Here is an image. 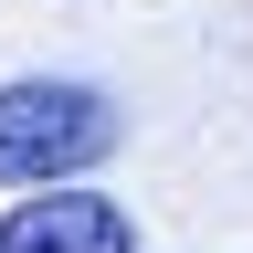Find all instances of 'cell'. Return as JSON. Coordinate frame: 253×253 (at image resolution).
<instances>
[{
    "label": "cell",
    "instance_id": "1",
    "mask_svg": "<svg viewBox=\"0 0 253 253\" xmlns=\"http://www.w3.org/2000/svg\"><path fill=\"white\" fill-rule=\"evenodd\" d=\"M126 148V116L106 84L74 74H11L0 84V190H84V169H106Z\"/></svg>",
    "mask_w": 253,
    "mask_h": 253
},
{
    "label": "cell",
    "instance_id": "2",
    "mask_svg": "<svg viewBox=\"0 0 253 253\" xmlns=\"http://www.w3.org/2000/svg\"><path fill=\"white\" fill-rule=\"evenodd\" d=\"M0 253H137V211L106 190H42L0 211Z\"/></svg>",
    "mask_w": 253,
    "mask_h": 253
}]
</instances>
